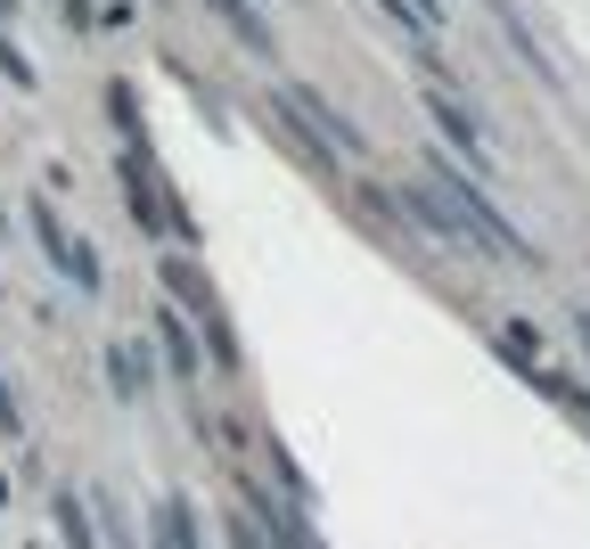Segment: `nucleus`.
Segmentation results:
<instances>
[{
  "mask_svg": "<svg viewBox=\"0 0 590 549\" xmlns=\"http://www.w3.org/2000/svg\"><path fill=\"white\" fill-rule=\"evenodd\" d=\"M108 377H115V403H148V353L115 345L108 353Z\"/></svg>",
  "mask_w": 590,
  "mask_h": 549,
  "instance_id": "6e6552de",
  "label": "nucleus"
},
{
  "mask_svg": "<svg viewBox=\"0 0 590 549\" xmlns=\"http://www.w3.org/2000/svg\"><path fill=\"white\" fill-rule=\"evenodd\" d=\"M246 509H255V525H263V541H271V549H312V533H304L287 509H271V492H255V484H246Z\"/></svg>",
  "mask_w": 590,
  "mask_h": 549,
  "instance_id": "423d86ee",
  "label": "nucleus"
},
{
  "mask_svg": "<svg viewBox=\"0 0 590 549\" xmlns=\"http://www.w3.org/2000/svg\"><path fill=\"white\" fill-rule=\"evenodd\" d=\"M156 549H197V509H189L181 492L156 500Z\"/></svg>",
  "mask_w": 590,
  "mask_h": 549,
  "instance_id": "0eeeda50",
  "label": "nucleus"
},
{
  "mask_svg": "<svg viewBox=\"0 0 590 549\" xmlns=\"http://www.w3.org/2000/svg\"><path fill=\"white\" fill-rule=\"evenodd\" d=\"M0 427L17 435V394H9V386H0Z\"/></svg>",
  "mask_w": 590,
  "mask_h": 549,
  "instance_id": "4468645a",
  "label": "nucleus"
},
{
  "mask_svg": "<svg viewBox=\"0 0 590 549\" xmlns=\"http://www.w3.org/2000/svg\"><path fill=\"white\" fill-rule=\"evenodd\" d=\"M0 67H9V82H17V91H33V82H41V74L26 67V50H17V41H9V33H0Z\"/></svg>",
  "mask_w": 590,
  "mask_h": 549,
  "instance_id": "f8f14e48",
  "label": "nucleus"
},
{
  "mask_svg": "<svg viewBox=\"0 0 590 549\" xmlns=\"http://www.w3.org/2000/svg\"><path fill=\"white\" fill-rule=\"evenodd\" d=\"M156 336H164V353H173V377H181V386H197V345H189V312L181 304L156 312Z\"/></svg>",
  "mask_w": 590,
  "mask_h": 549,
  "instance_id": "39448f33",
  "label": "nucleus"
},
{
  "mask_svg": "<svg viewBox=\"0 0 590 549\" xmlns=\"http://www.w3.org/2000/svg\"><path fill=\"white\" fill-rule=\"evenodd\" d=\"M33 230H41V246H50V271H58V279H74L82 295H99V255H91V238H74V230L58 222V205H33Z\"/></svg>",
  "mask_w": 590,
  "mask_h": 549,
  "instance_id": "f03ea898",
  "label": "nucleus"
},
{
  "mask_svg": "<svg viewBox=\"0 0 590 549\" xmlns=\"http://www.w3.org/2000/svg\"><path fill=\"white\" fill-rule=\"evenodd\" d=\"M427 115H435V123H442V132H451L459 148H468V164H484V140H476V123L459 115V108H451V99H442V91H427Z\"/></svg>",
  "mask_w": 590,
  "mask_h": 549,
  "instance_id": "1a4fd4ad",
  "label": "nucleus"
},
{
  "mask_svg": "<svg viewBox=\"0 0 590 549\" xmlns=\"http://www.w3.org/2000/svg\"><path fill=\"white\" fill-rule=\"evenodd\" d=\"M123 197H132V222L156 238V230H173V205H164V189H156V173H148V148L132 140L123 148Z\"/></svg>",
  "mask_w": 590,
  "mask_h": 549,
  "instance_id": "7ed1b4c3",
  "label": "nucleus"
},
{
  "mask_svg": "<svg viewBox=\"0 0 590 549\" xmlns=\"http://www.w3.org/2000/svg\"><path fill=\"white\" fill-rule=\"evenodd\" d=\"M0 17H17V0H0Z\"/></svg>",
  "mask_w": 590,
  "mask_h": 549,
  "instance_id": "dca6fc26",
  "label": "nucleus"
},
{
  "mask_svg": "<svg viewBox=\"0 0 590 549\" xmlns=\"http://www.w3.org/2000/svg\"><path fill=\"white\" fill-rule=\"evenodd\" d=\"M67 26L82 33V26H99V0H67Z\"/></svg>",
  "mask_w": 590,
  "mask_h": 549,
  "instance_id": "ddd939ff",
  "label": "nucleus"
},
{
  "mask_svg": "<svg viewBox=\"0 0 590 549\" xmlns=\"http://www.w3.org/2000/svg\"><path fill=\"white\" fill-rule=\"evenodd\" d=\"M58 533H67V549H91V517H82L74 492H58Z\"/></svg>",
  "mask_w": 590,
  "mask_h": 549,
  "instance_id": "9b49d317",
  "label": "nucleus"
},
{
  "mask_svg": "<svg viewBox=\"0 0 590 549\" xmlns=\"http://www.w3.org/2000/svg\"><path fill=\"white\" fill-rule=\"evenodd\" d=\"M205 9H222V26L238 33V41H255V50H271V26H255V17H246V0H205Z\"/></svg>",
  "mask_w": 590,
  "mask_h": 549,
  "instance_id": "9d476101",
  "label": "nucleus"
},
{
  "mask_svg": "<svg viewBox=\"0 0 590 549\" xmlns=\"http://www.w3.org/2000/svg\"><path fill=\"white\" fill-rule=\"evenodd\" d=\"M164 287H173V304L189 312V321H205V312H214V287H205V271L189 263V255H173V263H164Z\"/></svg>",
  "mask_w": 590,
  "mask_h": 549,
  "instance_id": "20e7f679",
  "label": "nucleus"
},
{
  "mask_svg": "<svg viewBox=\"0 0 590 549\" xmlns=\"http://www.w3.org/2000/svg\"><path fill=\"white\" fill-rule=\"evenodd\" d=\"M574 336H582V353H590V312H582V321H574Z\"/></svg>",
  "mask_w": 590,
  "mask_h": 549,
  "instance_id": "2eb2a0df",
  "label": "nucleus"
},
{
  "mask_svg": "<svg viewBox=\"0 0 590 549\" xmlns=\"http://www.w3.org/2000/svg\"><path fill=\"white\" fill-rule=\"evenodd\" d=\"M427 189H435L442 205H459V222H468L476 238L492 246V255H509V263H533V271H541V255H533V238H525V230H517L509 214H500V205L484 197V189H476L468 173H451V164H427Z\"/></svg>",
  "mask_w": 590,
  "mask_h": 549,
  "instance_id": "f257e3e1",
  "label": "nucleus"
}]
</instances>
